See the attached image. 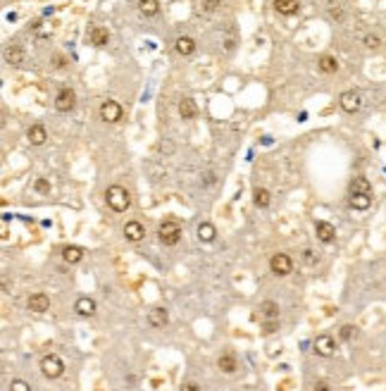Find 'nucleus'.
Listing matches in <instances>:
<instances>
[{"instance_id": "nucleus-1", "label": "nucleus", "mask_w": 386, "mask_h": 391, "mask_svg": "<svg viewBox=\"0 0 386 391\" xmlns=\"http://www.w3.org/2000/svg\"><path fill=\"white\" fill-rule=\"evenodd\" d=\"M105 198H108V205H110L115 213H126V208H129V203H131L129 191L119 184L110 186V189L105 191Z\"/></svg>"}, {"instance_id": "nucleus-2", "label": "nucleus", "mask_w": 386, "mask_h": 391, "mask_svg": "<svg viewBox=\"0 0 386 391\" xmlns=\"http://www.w3.org/2000/svg\"><path fill=\"white\" fill-rule=\"evenodd\" d=\"M158 236H160V241H162L165 246H177V243H179V239H181L179 222H174V220L162 222V224H160V229H158Z\"/></svg>"}, {"instance_id": "nucleus-3", "label": "nucleus", "mask_w": 386, "mask_h": 391, "mask_svg": "<svg viewBox=\"0 0 386 391\" xmlns=\"http://www.w3.org/2000/svg\"><path fill=\"white\" fill-rule=\"evenodd\" d=\"M41 372L46 375L48 379H55L60 377L65 372V363H62V358L55 356V353H50V356H46L41 360Z\"/></svg>"}, {"instance_id": "nucleus-4", "label": "nucleus", "mask_w": 386, "mask_h": 391, "mask_svg": "<svg viewBox=\"0 0 386 391\" xmlns=\"http://www.w3.org/2000/svg\"><path fill=\"white\" fill-rule=\"evenodd\" d=\"M269 267H272V272H274L276 277H286L291 275V270H293V262H291V258L286 253H276L272 255V260H269Z\"/></svg>"}, {"instance_id": "nucleus-5", "label": "nucleus", "mask_w": 386, "mask_h": 391, "mask_svg": "<svg viewBox=\"0 0 386 391\" xmlns=\"http://www.w3.org/2000/svg\"><path fill=\"white\" fill-rule=\"evenodd\" d=\"M122 115H124V110H122V105L115 103V100H105V103L100 105V119H103V122L115 124V122L122 119Z\"/></svg>"}, {"instance_id": "nucleus-6", "label": "nucleus", "mask_w": 386, "mask_h": 391, "mask_svg": "<svg viewBox=\"0 0 386 391\" xmlns=\"http://www.w3.org/2000/svg\"><path fill=\"white\" fill-rule=\"evenodd\" d=\"M74 103H76V96H74V91H72V89H60V91H57L55 108L60 112H69L72 108H74Z\"/></svg>"}, {"instance_id": "nucleus-7", "label": "nucleus", "mask_w": 386, "mask_h": 391, "mask_svg": "<svg viewBox=\"0 0 386 391\" xmlns=\"http://www.w3.org/2000/svg\"><path fill=\"white\" fill-rule=\"evenodd\" d=\"M338 100H341V108L346 112H358L360 105H362V98H360L358 91H346V93H341Z\"/></svg>"}, {"instance_id": "nucleus-8", "label": "nucleus", "mask_w": 386, "mask_h": 391, "mask_svg": "<svg viewBox=\"0 0 386 391\" xmlns=\"http://www.w3.org/2000/svg\"><path fill=\"white\" fill-rule=\"evenodd\" d=\"M334 348H336V343H334V339L329 334H322L315 339V353L317 356L329 358V356H334Z\"/></svg>"}, {"instance_id": "nucleus-9", "label": "nucleus", "mask_w": 386, "mask_h": 391, "mask_svg": "<svg viewBox=\"0 0 386 391\" xmlns=\"http://www.w3.org/2000/svg\"><path fill=\"white\" fill-rule=\"evenodd\" d=\"M124 236H126V241H141L145 236V227L141 224V222H136V220H131V222H126L124 224Z\"/></svg>"}, {"instance_id": "nucleus-10", "label": "nucleus", "mask_w": 386, "mask_h": 391, "mask_svg": "<svg viewBox=\"0 0 386 391\" xmlns=\"http://www.w3.org/2000/svg\"><path fill=\"white\" fill-rule=\"evenodd\" d=\"M29 310L46 313V310H50V298L46 294H31L29 296Z\"/></svg>"}, {"instance_id": "nucleus-11", "label": "nucleus", "mask_w": 386, "mask_h": 391, "mask_svg": "<svg viewBox=\"0 0 386 391\" xmlns=\"http://www.w3.org/2000/svg\"><path fill=\"white\" fill-rule=\"evenodd\" d=\"M315 234H317V239L322 241V243H331L334 236H336V229H334V224H329V222H317V224H315Z\"/></svg>"}, {"instance_id": "nucleus-12", "label": "nucleus", "mask_w": 386, "mask_h": 391, "mask_svg": "<svg viewBox=\"0 0 386 391\" xmlns=\"http://www.w3.org/2000/svg\"><path fill=\"white\" fill-rule=\"evenodd\" d=\"M74 310L79 313V315H83V317H91L93 313H96V301H93V298H89V296H81V298L76 301Z\"/></svg>"}, {"instance_id": "nucleus-13", "label": "nucleus", "mask_w": 386, "mask_h": 391, "mask_svg": "<svg viewBox=\"0 0 386 391\" xmlns=\"http://www.w3.org/2000/svg\"><path fill=\"white\" fill-rule=\"evenodd\" d=\"M27 138L34 146H43L46 143V138H48V131H46V127H41V124H34V127L27 131Z\"/></svg>"}, {"instance_id": "nucleus-14", "label": "nucleus", "mask_w": 386, "mask_h": 391, "mask_svg": "<svg viewBox=\"0 0 386 391\" xmlns=\"http://www.w3.org/2000/svg\"><path fill=\"white\" fill-rule=\"evenodd\" d=\"M167 320H169V315H167L165 308H153L151 313H148V324H151V327H165Z\"/></svg>"}, {"instance_id": "nucleus-15", "label": "nucleus", "mask_w": 386, "mask_h": 391, "mask_svg": "<svg viewBox=\"0 0 386 391\" xmlns=\"http://www.w3.org/2000/svg\"><path fill=\"white\" fill-rule=\"evenodd\" d=\"M355 193H365V196H372V186H370V181H367L365 177H355L351 181V196H355Z\"/></svg>"}, {"instance_id": "nucleus-16", "label": "nucleus", "mask_w": 386, "mask_h": 391, "mask_svg": "<svg viewBox=\"0 0 386 391\" xmlns=\"http://www.w3.org/2000/svg\"><path fill=\"white\" fill-rule=\"evenodd\" d=\"M215 236H217L215 224H210V222H200L198 224V239L203 241V243H210V241H215Z\"/></svg>"}, {"instance_id": "nucleus-17", "label": "nucleus", "mask_w": 386, "mask_h": 391, "mask_svg": "<svg viewBox=\"0 0 386 391\" xmlns=\"http://www.w3.org/2000/svg\"><path fill=\"white\" fill-rule=\"evenodd\" d=\"M274 7L279 14H296L298 12V0H274Z\"/></svg>"}, {"instance_id": "nucleus-18", "label": "nucleus", "mask_w": 386, "mask_h": 391, "mask_svg": "<svg viewBox=\"0 0 386 391\" xmlns=\"http://www.w3.org/2000/svg\"><path fill=\"white\" fill-rule=\"evenodd\" d=\"M193 50H196V41H193L191 36H179L177 38V53L179 55H191Z\"/></svg>"}, {"instance_id": "nucleus-19", "label": "nucleus", "mask_w": 386, "mask_h": 391, "mask_svg": "<svg viewBox=\"0 0 386 391\" xmlns=\"http://www.w3.org/2000/svg\"><path fill=\"white\" fill-rule=\"evenodd\" d=\"M351 208L353 210H367V208L372 205V196H365V193H355V196H351Z\"/></svg>"}, {"instance_id": "nucleus-20", "label": "nucleus", "mask_w": 386, "mask_h": 391, "mask_svg": "<svg viewBox=\"0 0 386 391\" xmlns=\"http://www.w3.org/2000/svg\"><path fill=\"white\" fill-rule=\"evenodd\" d=\"M196 112H198V108H196V103H193L191 98H184V100L179 103L181 119H193V117H196Z\"/></svg>"}, {"instance_id": "nucleus-21", "label": "nucleus", "mask_w": 386, "mask_h": 391, "mask_svg": "<svg viewBox=\"0 0 386 391\" xmlns=\"http://www.w3.org/2000/svg\"><path fill=\"white\" fill-rule=\"evenodd\" d=\"M110 41V34H108V29H103V27H96V29H91V43L93 46H105V43Z\"/></svg>"}, {"instance_id": "nucleus-22", "label": "nucleus", "mask_w": 386, "mask_h": 391, "mask_svg": "<svg viewBox=\"0 0 386 391\" xmlns=\"http://www.w3.org/2000/svg\"><path fill=\"white\" fill-rule=\"evenodd\" d=\"M138 10L145 17H155L160 12V3L158 0H138Z\"/></svg>"}, {"instance_id": "nucleus-23", "label": "nucleus", "mask_w": 386, "mask_h": 391, "mask_svg": "<svg viewBox=\"0 0 386 391\" xmlns=\"http://www.w3.org/2000/svg\"><path fill=\"white\" fill-rule=\"evenodd\" d=\"M217 365H220V370H222V372H227V375H231V372H234L236 367H239V365H236L234 353H224V356H220Z\"/></svg>"}, {"instance_id": "nucleus-24", "label": "nucleus", "mask_w": 386, "mask_h": 391, "mask_svg": "<svg viewBox=\"0 0 386 391\" xmlns=\"http://www.w3.org/2000/svg\"><path fill=\"white\" fill-rule=\"evenodd\" d=\"M253 203H255L258 208H267L269 203H272V196H269L267 189H260V186H258L255 191H253Z\"/></svg>"}, {"instance_id": "nucleus-25", "label": "nucleus", "mask_w": 386, "mask_h": 391, "mask_svg": "<svg viewBox=\"0 0 386 391\" xmlns=\"http://www.w3.org/2000/svg\"><path fill=\"white\" fill-rule=\"evenodd\" d=\"M260 313L267 317V320H276V317H279V305H276L274 301H262L260 303Z\"/></svg>"}, {"instance_id": "nucleus-26", "label": "nucleus", "mask_w": 386, "mask_h": 391, "mask_svg": "<svg viewBox=\"0 0 386 391\" xmlns=\"http://www.w3.org/2000/svg\"><path fill=\"white\" fill-rule=\"evenodd\" d=\"M319 69L322 72H327V74H334L338 69V62H336V57H331V55H322L319 57Z\"/></svg>"}, {"instance_id": "nucleus-27", "label": "nucleus", "mask_w": 386, "mask_h": 391, "mask_svg": "<svg viewBox=\"0 0 386 391\" xmlns=\"http://www.w3.org/2000/svg\"><path fill=\"white\" fill-rule=\"evenodd\" d=\"M62 258H65L67 262H79V260L83 258V251H81L79 246H67V248L62 251Z\"/></svg>"}, {"instance_id": "nucleus-28", "label": "nucleus", "mask_w": 386, "mask_h": 391, "mask_svg": "<svg viewBox=\"0 0 386 391\" xmlns=\"http://www.w3.org/2000/svg\"><path fill=\"white\" fill-rule=\"evenodd\" d=\"M5 57H7V62H10V65H22V62H24V53H22L19 46H12V48H7Z\"/></svg>"}, {"instance_id": "nucleus-29", "label": "nucleus", "mask_w": 386, "mask_h": 391, "mask_svg": "<svg viewBox=\"0 0 386 391\" xmlns=\"http://www.w3.org/2000/svg\"><path fill=\"white\" fill-rule=\"evenodd\" d=\"M317 253H315V251H312V248H305L303 251V262L305 265H317Z\"/></svg>"}, {"instance_id": "nucleus-30", "label": "nucleus", "mask_w": 386, "mask_h": 391, "mask_svg": "<svg viewBox=\"0 0 386 391\" xmlns=\"http://www.w3.org/2000/svg\"><path fill=\"white\" fill-rule=\"evenodd\" d=\"M355 334H358V327H353V324H344L341 327V339H346V341H351Z\"/></svg>"}, {"instance_id": "nucleus-31", "label": "nucleus", "mask_w": 386, "mask_h": 391, "mask_svg": "<svg viewBox=\"0 0 386 391\" xmlns=\"http://www.w3.org/2000/svg\"><path fill=\"white\" fill-rule=\"evenodd\" d=\"M10 391H31V386H29L24 379H12V382H10Z\"/></svg>"}, {"instance_id": "nucleus-32", "label": "nucleus", "mask_w": 386, "mask_h": 391, "mask_svg": "<svg viewBox=\"0 0 386 391\" xmlns=\"http://www.w3.org/2000/svg\"><path fill=\"white\" fill-rule=\"evenodd\" d=\"M34 189L38 193H48L50 191V184L46 181V179H36V184H34Z\"/></svg>"}, {"instance_id": "nucleus-33", "label": "nucleus", "mask_w": 386, "mask_h": 391, "mask_svg": "<svg viewBox=\"0 0 386 391\" xmlns=\"http://www.w3.org/2000/svg\"><path fill=\"white\" fill-rule=\"evenodd\" d=\"M222 5V0H203V7H205L207 12H212V10H217V7Z\"/></svg>"}, {"instance_id": "nucleus-34", "label": "nucleus", "mask_w": 386, "mask_h": 391, "mask_svg": "<svg viewBox=\"0 0 386 391\" xmlns=\"http://www.w3.org/2000/svg\"><path fill=\"white\" fill-rule=\"evenodd\" d=\"M365 43L370 46V48H377V46H379V38H377V36H367Z\"/></svg>"}, {"instance_id": "nucleus-35", "label": "nucleus", "mask_w": 386, "mask_h": 391, "mask_svg": "<svg viewBox=\"0 0 386 391\" xmlns=\"http://www.w3.org/2000/svg\"><path fill=\"white\" fill-rule=\"evenodd\" d=\"M181 391H200V386L196 382H186V384L181 386Z\"/></svg>"}, {"instance_id": "nucleus-36", "label": "nucleus", "mask_w": 386, "mask_h": 391, "mask_svg": "<svg viewBox=\"0 0 386 391\" xmlns=\"http://www.w3.org/2000/svg\"><path fill=\"white\" fill-rule=\"evenodd\" d=\"M272 332H276V322H274V320H269V322L265 324V334H272Z\"/></svg>"}, {"instance_id": "nucleus-37", "label": "nucleus", "mask_w": 386, "mask_h": 391, "mask_svg": "<svg viewBox=\"0 0 386 391\" xmlns=\"http://www.w3.org/2000/svg\"><path fill=\"white\" fill-rule=\"evenodd\" d=\"M315 391H331V389H329L327 382H317V384H315Z\"/></svg>"}]
</instances>
